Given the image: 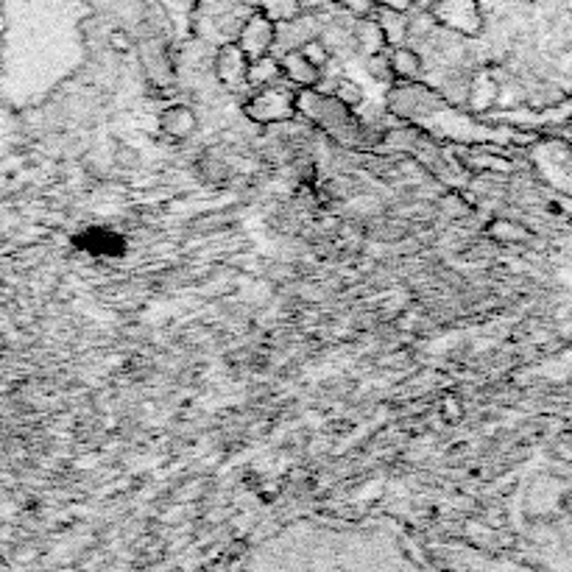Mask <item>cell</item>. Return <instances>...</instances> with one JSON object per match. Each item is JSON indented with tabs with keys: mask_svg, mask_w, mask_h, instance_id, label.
<instances>
[{
	"mask_svg": "<svg viewBox=\"0 0 572 572\" xmlns=\"http://www.w3.org/2000/svg\"><path fill=\"white\" fill-rule=\"evenodd\" d=\"M235 45L248 56V59H260V56H268L271 48L276 45V23L268 20L263 12H255L252 17H248L238 34Z\"/></svg>",
	"mask_w": 572,
	"mask_h": 572,
	"instance_id": "cell-5",
	"label": "cell"
},
{
	"mask_svg": "<svg viewBox=\"0 0 572 572\" xmlns=\"http://www.w3.org/2000/svg\"><path fill=\"white\" fill-rule=\"evenodd\" d=\"M374 6H377V9H385V12L408 15V12L416 6V0H374Z\"/></svg>",
	"mask_w": 572,
	"mask_h": 572,
	"instance_id": "cell-18",
	"label": "cell"
},
{
	"mask_svg": "<svg viewBox=\"0 0 572 572\" xmlns=\"http://www.w3.org/2000/svg\"><path fill=\"white\" fill-rule=\"evenodd\" d=\"M160 129L165 134H170L173 140H188L190 134H196L199 118H196V112L190 110V106L176 103V106H168V110L160 115Z\"/></svg>",
	"mask_w": 572,
	"mask_h": 572,
	"instance_id": "cell-9",
	"label": "cell"
},
{
	"mask_svg": "<svg viewBox=\"0 0 572 572\" xmlns=\"http://www.w3.org/2000/svg\"><path fill=\"white\" fill-rule=\"evenodd\" d=\"M248 59L235 43H227L218 48L216 53V76L224 87L229 90H238V87H246V73H248Z\"/></svg>",
	"mask_w": 572,
	"mask_h": 572,
	"instance_id": "cell-6",
	"label": "cell"
},
{
	"mask_svg": "<svg viewBox=\"0 0 572 572\" xmlns=\"http://www.w3.org/2000/svg\"><path fill=\"white\" fill-rule=\"evenodd\" d=\"M388 67H391V76L400 79V82H422L424 73V62L413 48H391L388 53Z\"/></svg>",
	"mask_w": 572,
	"mask_h": 572,
	"instance_id": "cell-10",
	"label": "cell"
},
{
	"mask_svg": "<svg viewBox=\"0 0 572 572\" xmlns=\"http://www.w3.org/2000/svg\"><path fill=\"white\" fill-rule=\"evenodd\" d=\"M452 106H447V101L427 82H400L385 95V112L411 126H427Z\"/></svg>",
	"mask_w": 572,
	"mask_h": 572,
	"instance_id": "cell-2",
	"label": "cell"
},
{
	"mask_svg": "<svg viewBox=\"0 0 572 572\" xmlns=\"http://www.w3.org/2000/svg\"><path fill=\"white\" fill-rule=\"evenodd\" d=\"M383 37H385V48H402L408 34H411V23L405 15H397V12H385V9H377L374 15Z\"/></svg>",
	"mask_w": 572,
	"mask_h": 572,
	"instance_id": "cell-13",
	"label": "cell"
},
{
	"mask_svg": "<svg viewBox=\"0 0 572 572\" xmlns=\"http://www.w3.org/2000/svg\"><path fill=\"white\" fill-rule=\"evenodd\" d=\"M296 115L307 121V126L321 129L327 137H333L338 146L344 149H366L369 142V131L364 129V123L357 121V115L341 101H335L330 92L315 90H299L296 92Z\"/></svg>",
	"mask_w": 572,
	"mask_h": 572,
	"instance_id": "cell-1",
	"label": "cell"
},
{
	"mask_svg": "<svg viewBox=\"0 0 572 572\" xmlns=\"http://www.w3.org/2000/svg\"><path fill=\"white\" fill-rule=\"evenodd\" d=\"M431 17L436 25L455 31V34H478L483 20H480V9L478 0H436Z\"/></svg>",
	"mask_w": 572,
	"mask_h": 572,
	"instance_id": "cell-4",
	"label": "cell"
},
{
	"mask_svg": "<svg viewBox=\"0 0 572 572\" xmlns=\"http://www.w3.org/2000/svg\"><path fill=\"white\" fill-rule=\"evenodd\" d=\"M274 84H282V70H279V59L276 56L268 53V56H260V59L248 62L246 87H252L257 92V90H266V87H274Z\"/></svg>",
	"mask_w": 572,
	"mask_h": 572,
	"instance_id": "cell-11",
	"label": "cell"
},
{
	"mask_svg": "<svg viewBox=\"0 0 572 572\" xmlns=\"http://www.w3.org/2000/svg\"><path fill=\"white\" fill-rule=\"evenodd\" d=\"M335 4H338L341 9L357 15V20H361V17H372V15L377 12L374 0H335Z\"/></svg>",
	"mask_w": 572,
	"mask_h": 572,
	"instance_id": "cell-17",
	"label": "cell"
},
{
	"mask_svg": "<svg viewBox=\"0 0 572 572\" xmlns=\"http://www.w3.org/2000/svg\"><path fill=\"white\" fill-rule=\"evenodd\" d=\"M299 53H302L313 67H318V70H325L327 62H330V56H333L325 40H307V43L299 48Z\"/></svg>",
	"mask_w": 572,
	"mask_h": 572,
	"instance_id": "cell-16",
	"label": "cell"
},
{
	"mask_svg": "<svg viewBox=\"0 0 572 572\" xmlns=\"http://www.w3.org/2000/svg\"><path fill=\"white\" fill-rule=\"evenodd\" d=\"M243 112L257 126L288 123V121L296 118V90L285 87V82L274 84V87H266V90H257L243 103Z\"/></svg>",
	"mask_w": 572,
	"mask_h": 572,
	"instance_id": "cell-3",
	"label": "cell"
},
{
	"mask_svg": "<svg viewBox=\"0 0 572 572\" xmlns=\"http://www.w3.org/2000/svg\"><path fill=\"white\" fill-rule=\"evenodd\" d=\"M330 95H333L335 101H341V103L346 106V110H352V112H357V106H364V101H366L364 87L357 84V82H352V79H338Z\"/></svg>",
	"mask_w": 572,
	"mask_h": 572,
	"instance_id": "cell-15",
	"label": "cell"
},
{
	"mask_svg": "<svg viewBox=\"0 0 572 572\" xmlns=\"http://www.w3.org/2000/svg\"><path fill=\"white\" fill-rule=\"evenodd\" d=\"M494 98H497V84L486 73H480V76H475L470 82V98H467V103L472 106V110H489V106L494 103Z\"/></svg>",
	"mask_w": 572,
	"mask_h": 572,
	"instance_id": "cell-14",
	"label": "cell"
},
{
	"mask_svg": "<svg viewBox=\"0 0 572 572\" xmlns=\"http://www.w3.org/2000/svg\"><path fill=\"white\" fill-rule=\"evenodd\" d=\"M279 59V70H282V82H288L299 90H315L321 84V70L313 67L299 51H288L276 56Z\"/></svg>",
	"mask_w": 572,
	"mask_h": 572,
	"instance_id": "cell-7",
	"label": "cell"
},
{
	"mask_svg": "<svg viewBox=\"0 0 572 572\" xmlns=\"http://www.w3.org/2000/svg\"><path fill=\"white\" fill-rule=\"evenodd\" d=\"M79 246L84 248V252L95 255V257H118V255L126 252L123 238L115 235L112 229H101V227L87 229V232L79 238Z\"/></svg>",
	"mask_w": 572,
	"mask_h": 572,
	"instance_id": "cell-8",
	"label": "cell"
},
{
	"mask_svg": "<svg viewBox=\"0 0 572 572\" xmlns=\"http://www.w3.org/2000/svg\"><path fill=\"white\" fill-rule=\"evenodd\" d=\"M352 34H354V48L361 51V53H366V56L385 53V37H383V31H380V25H377L374 15H372V17H361V20H357Z\"/></svg>",
	"mask_w": 572,
	"mask_h": 572,
	"instance_id": "cell-12",
	"label": "cell"
}]
</instances>
